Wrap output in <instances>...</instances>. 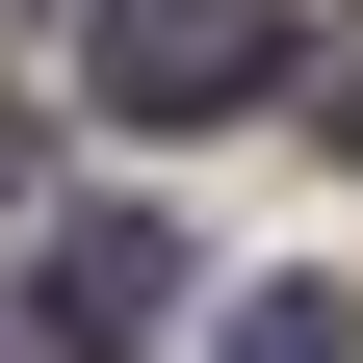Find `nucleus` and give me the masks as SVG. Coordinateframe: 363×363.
Segmentation results:
<instances>
[{
  "label": "nucleus",
  "mask_w": 363,
  "mask_h": 363,
  "mask_svg": "<svg viewBox=\"0 0 363 363\" xmlns=\"http://www.w3.org/2000/svg\"><path fill=\"white\" fill-rule=\"evenodd\" d=\"M234 363H363V286H259V311H234Z\"/></svg>",
  "instance_id": "3"
},
{
  "label": "nucleus",
  "mask_w": 363,
  "mask_h": 363,
  "mask_svg": "<svg viewBox=\"0 0 363 363\" xmlns=\"http://www.w3.org/2000/svg\"><path fill=\"white\" fill-rule=\"evenodd\" d=\"M26 286H52V363H156V311H182V234H156V208H78Z\"/></svg>",
  "instance_id": "2"
},
{
  "label": "nucleus",
  "mask_w": 363,
  "mask_h": 363,
  "mask_svg": "<svg viewBox=\"0 0 363 363\" xmlns=\"http://www.w3.org/2000/svg\"><path fill=\"white\" fill-rule=\"evenodd\" d=\"M78 78H104L130 130H234V104L311 78V26L286 0H78Z\"/></svg>",
  "instance_id": "1"
},
{
  "label": "nucleus",
  "mask_w": 363,
  "mask_h": 363,
  "mask_svg": "<svg viewBox=\"0 0 363 363\" xmlns=\"http://www.w3.org/2000/svg\"><path fill=\"white\" fill-rule=\"evenodd\" d=\"M0 363H52V311H0Z\"/></svg>",
  "instance_id": "4"
}]
</instances>
